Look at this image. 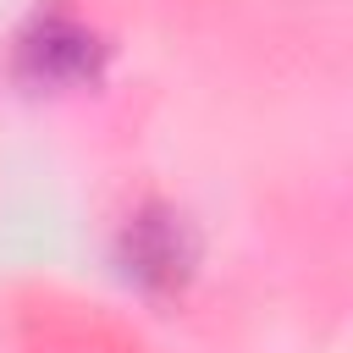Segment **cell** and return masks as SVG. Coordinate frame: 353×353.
<instances>
[{"mask_svg":"<svg viewBox=\"0 0 353 353\" xmlns=\"http://www.w3.org/2000/svg\"><path fill=\"white\" fill-rule=\"evenodd\" d=\"M88 33L72 22V17H39V33L22 39V55L39 61V77L44 83H61V77H83L88 72Z\"/></svg>","mask_w":353,"mask_h":353,"instance_id":"obj_1","label":"cell"},{"mask_svg":"<svg viewBox=\"0 0 353 353\" xmlns=\"http://www.w3.org/2000/svg\"><path fill=\"white\" fill-rule=\"evenodd\" d=\"M127 259H132V276L138 281H176V270L188 265V248H182V226L171 215H138L132 232H127Z\"/></svg>","mask_w":353,"mask_h":353,"instance_id":"obj_2","label":"cell"}]
</instances>
